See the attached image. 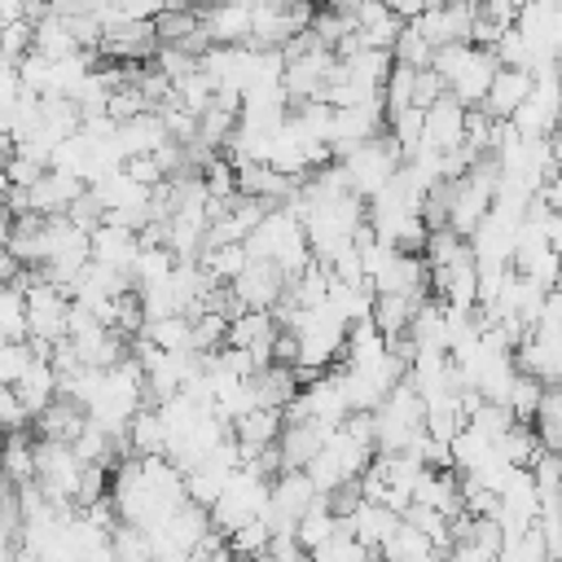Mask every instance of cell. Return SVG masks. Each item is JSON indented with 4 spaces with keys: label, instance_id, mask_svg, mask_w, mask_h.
<instances>
[{
    "label": "cell",
    "instance_id": "1",
    "mask_svg": "<svg viewBox=\"0 0 562 562\" xmlns=\"http://www.w3.org/2000/svg\"><path fill=\"white\" fill-rule=\"evenodd\" d=\"M378 461V439H373V413H356L347 426L329 435V443L316 452L307 465V479L316 483L321 496H338L342 487H356L369 465Z\"/></svg>",
    "mask_w": 562,
    "mask_h": 562
},
{
    "label": "cell",
    "instance_id": "2",
    "mask_svg": "<svg viewBox=\"0 0 562 562\" xmlns=\"http://www.w3.org/2000/svg\"><path fill=\"white\" fill-rule=\"evenodd\" d=\"M246 246H250V259L277 263L290 281L316 263L312 241H307V224H303V215H299L294 206H272V211L259 220V228L246 237Z\"/></svg>",
    "mask_w": 562,
    "mask_h": 562
},
{
    "label": "cell",
    "instance_id": "3",
    "mask_svg": "<svg viewBox=\"0 0 562 562\" xmlns=\"http://www.w3.org/2000/svg\"><path fill=\"white\" fill-rule=\"evenodd\" d=\"M430 70L443 79V92H448V97H457V101L470 105V110H483V101H487V92H492V83H496L501 61H496V53L483 48V44H452V48H439V53H435Z\"/></svg>",
    "mask_w": 562,
    "mask_h": 562
},
{
    "label": "cell",
    "instance_id": "4",
    "mask_svg": "<svg viewBox=\"0 0 562 562\" xmlns=\"http://www.w3.org/2000/svg\"><path fill=\"white\" fill-rule=\"evenodd\" d=\"M272 479H277V474H268L259 461H246V465L228 479V487L220 492V501L211 505L215 531L233 536V531H241V527H250V522H263V518H268V505H272Z\"/></svg>",
    "mask_w": 562,
    "mask_h": 562
},
{
    "label": "cell",
    "instance_id": "5",
    "mask_svg": "<svg viewBox=\"0 0 562 562\" xmlns=\"http://www.w3.org/2000/svg\"><path fill=\"white\" fill-rule=\"evenodd\" d=\"M426 404L417 395V386L404 378L391 400L373 413V439H378V457H391V452H417L426 443Z\"/></svg>",
    "mask_w": 562,
    "mask_h": 562
},
{
    "label": "cell",
    "instance_id": "6",
    "mask_svg": "<svg viewBox=\"0 0 562 562\" xmlns=\"http://www.w3.org/2000/svg\"><path fill=\"white\" fill-rule=\"evenodd\" d=\"M338 167H342L347 184L369 202V198H378V193L400 176V167H404V149L395 145V136H391V132H382L378 140H364L360 149L342 154V158H338Z\"/></svg>",
    "mask_w": 562,
    "mask_h": 562
},
{
    "label": "cell",
    "instance_id": "7",
    "mask_svg": "<svg viewBox=\"0 0 562 562\" xmlns=\"http://www.w3.org/2000/svg\"><path fill=\"white\" fill-rule=\"evenodd\" d=\"M321 501L316 483L307 479V470H281L272 479V505H268V527L272 536H294V527L303 522V514Z\"/></svg>",
    "mask_w": 562,
    "mask_h": 562
},
{
    "label": "cell",
    "instance_id": "8",
    "mask_svg": "<svg viewBox=\"0 0 562 562\" xmlns=\"http://www.w3.org/2000/svg\"><path fill=\"white\" fill-rule=\"evenodd\" d=\"M465 132H470V105H461L457 97H439L426 119H422V149H435V154H452L465 145Z\"/></svg>",
    "mask_w": 562,
    "mask_h": 562
},
{
    "label": "cell",
    "instance_id": "9",
    "mask_svg": "<svg viewBox=\"0 0 562 562\" xmlns=\"http://www.w3.org/2000/svg\"><path fill=\"white\" fill-rule=\"evenodd\" d=\"M259 0H211L202 13V31L211 44H250Z\"/></svg>",
    "mask_w": 562,
    "mask_h": 562
},
{
    "label": "cell",
    "instance_id": "10",
    "mask_svg": "<svg viewBox=\"0 0 562 562\" xmlns=\"http://www.w3.org/2000/svg\"><path fill=\"white\" fill-rule=\"evenodd\" d=\"M342 522H347V531L364 544V549H373V553H382L386 549V540L400 531V522H404V514H395L391 505H378V501H369V496H360L347 514H342Z\"/></svg>",
    "mask_w": 562,
    "mask_h": 562
},
{
    "label": "cell",
    "instance_id": "11",
    "mask_svg": "<svg viewBox=\"0 0 562 562\" xmlns=\"http://www.w3.org/2000/svg\"><path fill=\"white\" fill-rule=\"evenodd\" d=\"M140 246H145V233L123 228L114 220H105V224L92 228V263H101V268H114V272H127L132 277Z\"/></svg>",
    "mask_w": 562,
    "mask_h": 562
},
{
    "label": "cell",
    "instance_id": "12",
    "mask_svg": "<svg viewBox=\"0 0 562 562\" xmlns=\"http://www.w3.org/2000/svg\"><path fill=\"white\" fill-rule=\"evenodd\" d=\"M404 31H408V22L395 13L391 0H364V4L356 9V35H360L364 48H386V53H395V44H400Z\"/></svg>",
    "mask_w": 562,
    "mask_h": 562
},
{
    "label": "cell",
    "instance_id": "13",
    "mask_svg": "<svg viewBox=\"0 0 562 562\" xmlns=\"http://www.w3.org/2000/svg\"><path fill=\"white\" fill-rule=\"evenodd\" d=\"M531 88H536V70L501 66V70H496V83H492V92H487V101H483V114L496 119V123H509V119L527 105Z\"/></svg>",
    "mask_w": 562,
    "mask_h": 562
},
{
    "label": "cell",
    "instance_id": "14",
    "mask_svg": "<svg viewBox=\"0 0 562 562\" xmlns=\"http://www.w3.org/2000/svg\"><path fill=\"white\" fill-rule=\"evenodd\" d=\"M329 435H334V426H325V422H285V435L277 443L281 465L285 470H307L316 461V452L329 443Z\"/></svg>",
    "mask_w": 562,
    "mask_h": 562
},
{
    "label": "cell",
    "instance_id": "15",
    "mask_svg": "<svg viewBox=\"0 0 562 562\" xmlns=\"http://www.w3.org/2000/svg\"><path fill=\"white\" fill-rule=\"evenodd\" d=\"M83 426H88V413H83V404H75V400H66V395H57L40 417H35V430H40V439H61V443H75L79 435H83Z\"/></svg>",
    "mask_w": 562,
    "mask_h": 562
},
{
    "label": "cell",
    "instance_id": "16",
    "mask_svg": "<svg viewBox=\"0 0 562 562\" xmlns=\"http://www.w3.org/2000/svg\"><path fill=\"white\" fill-rule=\"evenodd\" d=\"M342 531V518H338V509H334V501L329 496H321L307 514H303V522L294 527V540L307 549V553H316V549H325L334 536Z\"/></svg>",
    "mask_w": 562,
    "mask_h": 562
},
{
    "label": "cell",
    "instance_id": "17",
    "mask_svg": "<svg viewBox=\"0 0 562 562\" xmlns=\"http://www.w3.org/2000/svg\"><path fill=\"white\" fill-rule=\"evenodd\" d=\"M198 263L206 268V277L215 281V285H233L246 268H250V246L246 241H228V246H206L202 255H198Z\"/></svg>",
    "mask_w": 562,
    "mask_h": 562
},
{
    "label": "cell",
    "instance_id": "18",
    "mask_svg": "<svg viewBox=\"0 0 562 562\" xmlns=\"http://www.w3.org/2000/svg\"><path fill=\"white\" fill-rule=\"evenodd\" d=\"M140 338L154 342V347H162V351H193V356H202V351H198V325H193V316L149 321V325L140 329Z\"/></svg>",
    "mask_w": 562,
    "mask_h": 562
},
{
    "label": "cell",
    "instance_id": "19",
    "mask_svg": "<svg viewBox=\"0 0 562 562\" xmlns=\"http://www.w3.org/2000/svg\"><path fill=\"white\" fill-rule=\"evenodd\" d=\"M127 452L132 457H167V430H162V417L158 408H140L127 426Z\"/></svg>",
    "mask_w": 562,
    "mask_h": 562
},
{
    "label": "cell",
    "instance_id": "20",
    "mask_svg": "<svg viewBox=\"0 0 562 562\" xmlns=\"http://www.w3.org/2000/svg\"><path fill=\"white\" fill-rule=\"evenodd\" d=\"M544 391H549V382H540L536 373H518V382H514V391H509V400H505V408L518 417V422H536V413H540V404H544Z\"/></svg>",
    "mask_w": 562,
    "mask_h": 562
},
{
    "label": "cell",
    "instance_id": "21",
    "mask_svg": "<svg viewBox=\"0 0 562 562\" xmlns=\"http://www.w3.org/2000/svg\"><path fill=\"white\" fill-rule=\"evenodd\" d=\"M531 426L540 435V448L562 457V386H549L544 391V404H540V413H536Z\"/></svg>",
    "mask_w": 562,
    "mask_h": 562
},
{
    "label": "cell",
    "instance_id": "22",
    "mask_svg": "<svg viewBox=\"0 0 562 562\" xmlns=\"http://www.w3.org/2000/svg\"><path fill=\"white\" fill-rule=\"evenodd\" d=\"M44 351L35 342H4L0 347V386H18V378L40 360Z\"/></svg>",
    "mask_w": 562,
    "mask_h": 562
},
{
    "label": "cell",
    "instance_id": "23",
    "mask_svg": "<svg viewBox=\"0 0 562 562\" xmlns=\"http://www.w3.org/2000/svg\"><path fill=\"white\" fill-rule=\"evenodd\" d=\"M312 562H378V553H373V549H364V544L347 531V522H342V531H338L325 549H316V553H312Z\"/></svg>",
    "mask_w": 562,
    "mask_h": 562
},
{
    "label": "cell",
    "instance_id": "24",
    "mask_svg": "<svg viewBox=\"0 0 562 562\" xmlns=\"http://www.w3.org/2000/svg\"><path fill=\"white\" fill-rule=\"evenodd\" d=\"M443 4H465V0H426V9H443Z\"/></svg>",
    "mask_w": 562,
    "mask_h": 562
},
{
    "label": "cell",
    "instance_id": "25",
    "mask_svg": "<svg viewBox=\"0 0 562 562\" xmlns=\"http://www.w3.org/2000/svg\"><path fill=\"white\" fill-rule=\"evenodd\" d=\"M417 562H443V558H417Z\"/></svg>",
    "mask_w": 562,
    "mask_h": 562
}]
</instances>
